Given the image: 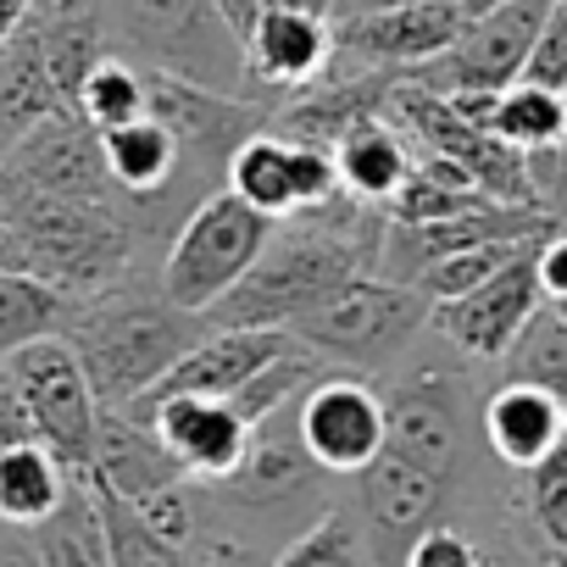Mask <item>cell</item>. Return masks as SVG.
<instances>
[{"mask_svg": "<svg viewBox=\"0 0 567 567\" xmlns=\"http://www.w3.org/2000/svg\"><path fill=\"white\" fill-rule=\"evenodd\" d=\"M401 567H489V561H484V550L456 523H434V528H423L412 539V550H406Z\"/></svg>", "mask_w": 567, "mask_h": 567, "instance_id": "cell-38", "label": "cell"}, {"mask_svg": "<svg viewBox=\"0 0 567 567\" xmlns=\"http://www.w3.org/2000/svg\"><path fill=\"white\" fill-rule=\"evenodd\" d=\"M539 245V239H534ZM534 245H523L501 272H489L478 290L456 296V301H440L429 312V329H440L456 351L467 357H506L512 340L528 329V318L545 307V290H539V272H534Z\"/></svg>", "mask_w": 567, "mask_h": 567, "instance_id": "cell-11", "label": "cell"}, {"mask_svg": "<svg viewBox=\"0 0 567 567\" xmlns=\"http://www.w3.org/2000/svg\"><path fill=\"white\" fill-rule=\"evenodd\" d=\"M79 112L106 134V128H117V123H134L140 112H145V79L134 73V68H123L117 56H106L90 79H84V90H79Z\"/></svg>", "mask_w": 567, "mask_h": 567, "instance_id": "cell-36", "label": "cell"}, {"mask_svg": "<svg viewBox=\"0 0 567 567\" xmlns=\"http://www.w3.org/2000/svg\"><path fill=\"white\" fill-rule=\"evenodd\" d=\"M484 440L489 451L506 462V467H534L539 456H550L561 440H567V417H561V401L539 384H517L506 379L489 406H484Z\"/></svg>", "mask_w": 567, "mask_h": 567, "instance_id": "cell-20", "label": "cell"}, {"mask_svg": "<svg viewBox=\"0 0 567 567\" xmlns=\"http://www.w3.org/2000/svg\"><path fill=\"white\" fill-rule=\"evenodd\" d=\"M550 7L556 0H501L484 18H467L462 40L440 56V68H445L440 90H506V84H517Z\"/></svg>", "mask_w": 567, "mask_h": 567, "instance_id": "cell-13", "label": "cell"}, {"mask_svg": "<svg viewBox=\"0 0 567 567\" xmlns=\"http://www.w3.org/2000/svg\"><path fill=\"white\" fill-rule=\"evenodd\" d=\"M434 301L417 290V284L401 278H379L362 272L346 290H334L329 301H318L290 340L307 346L323 362H346V368H390L423 329H429Z\"/></svg>", "mask_w": 567, "mask_h": 567, "instance_id": "cell-4", "label": "cell"}, {"mask_svg": "<svg viewBox=\"0 0 567 567\" xmlns=\"http://www.w3.org/2000/svg\"><path fill=\"white\" fill-rule=\"evenodd\" d=\"M284 346H290V334L284 329H212L200 334L140 401L128 406H145V401H162V395H234L256 368H267Z\"/></svg>", "mask_w": 567, "mask_h": 567, "instance_id": "cell-17", "label": "cell"}, {"mask_svg": "<svg viewBox=\"0 0 567 567\" xmlns=\"http://www.w3.org/2000/svg\"><path fill=\"white\" fill-rule=\"evenodd\" d=\"M68 484H73V473L56 462L51 445H40V440L0 445V523L40 528L62 506Z\"/></svg>", "mask_w": 567, "mask_h": 567, "instance_id": "cell-25", "label": "cell"}, {"mask_svg": "<svg viewBox=\"0 0 567 567\" xmlns=\"http://www.w3.org/2000/svg\"><path fill=\"white\" fill-rule=\"evenodd\" d=\"M128 29L167 62V73L195 79L200 62L217 56V40H228L234 29L206 7V0H128ZM200 84V79H195Z\"/></svg>", "mask_w": 567, "mask_h": 567, "instance_id": "cell-22", "label": "cell"}, {"mask_svg": "<svg viewBox=\"0 0 567 567\" xmlns=\"http://www.w3.org/2000/svg\"><path fill=\"white\" fill-rule=\"evenodd\" d=\"M561 417H567V401H561Z\"/></svg>", "mask_w": 567, "mask_h": 567, "instance_id": "cell-47", "label": "cell"}, {"mask_svg": "<svg viewBox=\"0 0 567 567\" xmlns=\"http://www.w3.org/2000/svg\"><path fill=\"white\" fill-rule=\"evenodd\" d=\"M534 272H539L545 301H561V296H567V228H550V234L534 245Z\"/></svg>", "mask_w": 567, "mask_h": 567, "instance_id": "cell-40", "label": "cell"}, {"mask_svg": "<svg viewBox=\"0 0 567 567\" xmlns=\"http://www.w3.org/2000/svg\"><path fill=\"white\" fill-rule=\"evenodd\" d=\"M0 217L29 245V272L45 278L68 301H90L123 284L134 256V228L117 200H73L45 189L0 184Z\"/></svg>", "mask_w": 567, "mask_h": 567, "instance_id": "cell-3", "label": "cell"}, {"mask_svg": "<svg viewBox=\"0 0 567 567\" xmlns=\"http://www.w3.org/2000/svg\"><path fill=\"white\" fill-rule=\"evenodd\" d=\"M62 340L73 346L90 390L101 406H128L140 401L200 334L189 329V312H178L162 290L140 296V290H106L90 301H73Z\"/></svg>", "mask_w": 567, "mask_h": 567, "instance_id": "cell-2", "label": "cell"}, {"mask_svg": "<svg viewBox=\"0 0 567 567\" xmlns=\"http://www.w3.org/2000/svg\"><path fill=\"white\" fill-rule=\"evenodd\" d=\"M101 145H106L112 184H117L123 195H162V189L173 184L178 162H184V156H178V140H173L151 112H140L134 123L106 128Z\"/></svg>", "mask_w": 567, "mask_h": 567, "instance_id": "cell-27", "label": "cell"}, {"mask_svg": "<svg viewBox=\"0 0 567 567\" xmlns=\"http://www.w3.org/2000/svg\"><path fill=\"white\" fill-rule=\"evenodd\" d=\"M323 373H329V368H323V357H312L307 346H296V340H290V346H284L267 368H256V373H250L228 401H234V412L256 429V423H267L272 412H284L290 401H301Z\"/></svg>", "mask_w": 567, "mask_h": 567, "instance_id": "cell-31", "label": "cell"}, {"mask_svg": "<svg viewBox=\"0 0 567 567\" xmlns=\"http://www.w3.org/2000/svg\"><path fill=\"white\" fill-rule=\"evenodd\" d=\"M68 312H73V301L62 290H51L45 278L0 272V362L34 340H45V334H62Z\"/></svg>", "mask_w": 567, "mask_h": 567, "instance_id": "cell-30", "label": "cell"}, {"mask_svg": "<svg viewBox=\"0 0 567 567\" xmlns=\"http://www.w3.org/2000/svg\"><path fill=\"white\" fill-rule=\"evenodd\" d=\"M0 184H7V173H0Z\"/></svg>", "mask_w": 567, "mask_h": 567, "instance_id": "cell-48", "label": "cell"}, {"mask_svg": "<svg viewBox=\"0 0 567 567\" xmlns=\"http://www.w3.org/2000/svg\"><path fill=\"white\" fill-rule=\"evenodd\" d=\"M134 412L156 423L162 445L173 451V462L195 484L228 478L250 445V423L234 412L228 395H162V401H145Z\"/></svg>", "mask_w": 567, "mask_h": 567, "instance_id": "cell-14", "label": "cell"}, {"mask_svg": "<svg viewBox=\"0 0 567 567\" xmlns=\"http://www.w3.org/2000/svg\"><path fill=\"white\" fill-rule=\"evenodd\" d=\"M34 29H40V45H45V62H51V79H56L62 101H68V106H79L84 79L106 62L101 18L84 7V0H40Z\"/></svg>", "mask_w": 567, "mask_h": 567, "instance_id": "cell-24", "label": "cell"}, {"mask_svg": "<svg viewBox=\"0 0 567 567\" xmlns=\"http://www.w3.org/2000/svg\"><path fill=\"white\" fill-rule=\"evenodd\" d=\"M323 478L329 473L301 445V429L284 423V412H272L267 423L250 429V445H245L239 467L217 484H200V489H206V501H217L228 512H245V517H267V512L290 517L323 489Z\"/></svg>", "mask_w": 567, "mask_h": 567, "instance_id": "cell-8", "label": "cell"}, {"mask_svg": "<svg viewBox=\"0 0 567 567\" xmlns=\"http://www.w3.org/2000/svg\"><path fill=\"white\" fill-rule=\"evenodd\" d=\"M40 561L45 567H112V545H106V523H101V495L90 478H73L62 506L34 528Z\"/></svg>", "mask_w": 567, "mask_h": 567, "instance_id": "cell-26", "label": "cell"}, {"mask_svg": "<svg viewBox=\"0 0 567 567\" xmlns=\"http://www.w3.org/2000/svg\"><path fill=\"white\" fill-rule=\"evenodd\" d=\"M145 112L178 140V156H195V151H234L245 140L239 128H245L250 106H234L195 79L156 73V79H145Z\"/></svg>", "mask_w": 567, "mask_h": 567, "instance_id": "cell-19", "label": "cell"}, {"mask_svg": "<svg viewBox=\"0 0 567 567\" xmlns=\"http://www.w3.org/2000/svg\"><path fill=\"white\" fill-rule=\"evenodd\" d=\"M178 478H184V467L173 462V451L162 445L151 417H140L134 406H101L95 462H90L95 489H106L117 501H145V495H156Z\"/></svg>", "mask_w": 567, "mask_h": 567, "instance_id": "cell-18", "label": "cell"}, {"mask_svg": "<svg viewBox=\"0 0 567 567\" xmlns=\"http://www.w3.org/2000/svg\"><path fill=\"white\" fill-rule=\"evenodd\" d=\"M528 173H534V189H539V206L550 217H567V134L556 151L545 156H528Z\"/></svg>", "mask_w": 567, "mask_h": 567, "instance_id": "cell-39", "label": "cell"}, {"mask_svg": "<svg viewBox=\"0 0 567 567\" xmlns=\"http://www.w3.org/2000/svg\"><path fill=\"white\" fill-rule=\"evenodd\" d=\"M272 556L250 539H206V556L195 567H267Z\"/></svg>", "mask_w": 567, "mask_h": 567, "instance_id": "cell-41", "label": "cell"}, {"mask_svg": "<svg viewBox=\"0 0 567 567\" xmlns=\"http://www.w3.org/2000/svg\"><path fill=\"white\" fill-rule=\"evenodd\" d=\"M467 18L451 0H390L334 29V56H351L357 73L373 68H423L462 40Z\"/></svg>", "mask_w": 567, "mask_h": 567, "instance_id": "cell-12", "label": "cell"}, {"mask_svg": "<svg viewBox=\"0 0 567 567\" xmlns=\"http://www.w3.org/2000/svg\"><path fill=\"white\" fill-rule=\"evenodd\" d=\"M272 217L245 206L228 184L217 195H206L184 228L173 234L167 256H162V296L189 312V318H206L234 284L250 272V261L261 256V245L272 239Z\"/></svg>", "mask_w": 567, "mask_h": 567, "instance_id": "cell-5", "label": "cell"}, {"mask_svg": "<svg viewBox=\"0 0 567 567\" xmlns=\"http://www.w3.org/2000/svg\"><path fill=\"white\" fill-rule=\"evenodd\" d=\"M550 312H556V318L567 323V296H561V301H550Z\"/></svg>", "mask_w": 567, "mask_h": 567, "instance_id": "cell-46", "label": "cell"}, {"mask_svg": "<svg viewBox=\"0 0 567 567\" xmlns=\"http://www.w3.org/2000/svg\"><path fill=\"white\" fill-rule=\"evenodd\" d=\"M329 151H334V167H340V189L362 206H390L401 195V184L412 178V162H417L406 151V140L379 112L351 123Z\"/></svg>", "mask_w": 567, "mask_h": 567, "instance_id": "cell-23", "label": "cell"}, {"mask_svg": "<svg viewBox=\"0 0 567 567\" xmlns=\"http://www.w3.org/2000/svg\"><path fill=\"white\" fill-rule=\"evenodd\" d=\"M239 45H245V62L267 84L301 90L334 62V23H329V12H312V7L261 0Z\"/></svg>", "mask_w": 567, "mask_h": 567, "instance_id": "cell-16", "label": "cell"}, {"mask_svg": "<svg viewBox=\"0 0 567 567\" xmlns=\"http://www.w3.org/2000/svg\"><path fill=\"white\" fill-rule=\"evenodd\" d=\"M523 245H534V239H495V245H467V250H451V256H440V261H429L412 284L440 307V301H456V296H467V290H478V284L489 278V272H501Z\"/></svg>", "mask_w": 567, "mask_h": 567, "instance_id": "cell-35", "label": "cell"}, {"mask_svg": "<svg viewBox=\"0 0 567 567\" xmlns=\"http://www.w3.org/2000/svg\"><path fill=\"white\" fill-rule=\"evenodd\" d=\"M489 134L506 140L523 156H545L567 134V95L517 79V84L495 90V101H489Z\"/></svg>", "mask_w": 567, "mask_h": 567, "instance_id": "cell-28", "label": "cell"}, {"mask_svg": "<svg viewBox=\"0 0 567 567\" xmlns=\"http://www.w3.org/2000/svg\"><path fill=\"white\" fill-rule=\"evenodd\" d=\"M267 567H368V539L351 506H329L312 517Z\"/></svg>", "mask_w": 567, "mask_h": 567, "instance_id": "cell-33", "label": "cell"}, {"mask_svg": "<svg viewBox=\"0 0 567 567\" xmlns=\"http://www.w3.org/2000/svg\"><path fill=\"white\" fill-rule=\"evenodd\" d=\"M0 567H45L40 561V545H34V528L0 523Z\"/></svg>", "mask_w": 567, "mask_h": 567, "instance_id": "cell-42", "label": "cell"}, {"mask_svg": "<svg viewBox=\"0 0 567 567\" xmlns=\"http://www.w3.org/2000/svg\"><path fill=\"white\" fill-rule=\"evenodd\" d=\"M379 267V239L357 234V217H340L334 200L301 217H284L250 272L206 312L212 329H284L290 334L318 301L346 290L351 278Z\"/></svg>", "mask_w": 567, "mask_h": 567, "instance_id": "cell-1", "label": "cell"}, {"mask_svg": "<svg viewBox=\"0 0 567 567\" xmlns=\"http://www.w3.org/2000/svg\"><path fill=\"white\" fill-rule=\"evenodd\" d=\"M523 534L545 567H567V440L523 467Z\"/></svg>", "mask_w": 567, "mask_h": 567, "instance_id": "cell-29", "label": "cell"}, {"mask_svg": "<svg viewBox=\"0 0 567 567\" xmlns=\"http://www.w3.org/2000/svg\"><path fill=\"white\" fill-rule=\"evenodd\" d=\"M12 384L23 390V406L34 417V440L56 451V462L73 478H90L95 462V429H101V401L62 334H45L23 351L7 357Z\"/></svg>", "mask_w": 567, "mask_h": 567, "instance_id": "cell-6", "label": "cell"}, {"mask_svg": "<svg viewBox=\"0 0 567 567\" xmlns=\"http://www.w3.org/2000/svg\"><path fill=\"white\" fill-rule=\"evenodd\" d=\"M0 272H29V245L7 217H0Z\"/></svg>", "mask_w": 567, "mask_h": 567, "instance_id": "cell-43", "label": "cell"}, {"mask_svg": "<svg viewBox=\"0 0 567 567\" xmlns=\"http://www.w3.org/2000/svg\"><path fill=\"white\" fill-rule=\"evenodd\" d=\"M451 7H456L462 18H484L489 7H501V0H451Z\"/></svg>", "mask_w": 567, "mask_h": 567, "instance_id": "cell-45", "label": "cell"}, {"mask_svg": "<svg viewBox=\"0 0 567 567\" xmlns=\"http://www.w3.org/2000/svg\"><path fill=\"white\" fill-rule=\"evenodd\" d=\"M523 84H539V90H556L567 95V0H556L528 62H523Z\"/></svg>", "mask_w": 567, "mask_h": 567, "instance_id": "cell-37", "label": "cell"}, {"mask_svg": "<svg viewBox=\"0 0 567 567\" xmlns=\"http://www.w3.org/2000/svg\"><path fill=\"white\" fill-rule=\"evenodd\" d=\"M228 189L267 212L272 223L284 217H301V212H318L329 200H340V167H334V151L318 145V140H301V134H245L234 151H228V167H223Z\"/></svg>", "mask_w": 567, "mask_h": 567, "instance_id": "cell-7", "label": "cell"}, {"mask_svg": "<svg viewBox=\"0 0 567 567\" xmlns=\"http://www.w3.org/2000/svg\"><path fill=\"white\" fill-rule=\"evenodd\" d=\"M0 173L18 189H45V195H73V200H112V167H106V145L101 128L79 112L62 106L45 123H34L7 156Z\"/></svg>", "mask_w": 567, "mask_h": 567, "instance_id": "cell-9", "label": "cell"}, {"mask_svg": "<svg viewBox=\"0 0 567 567\" xmlns=\"http://www.w3.org/2000/svg\"><path fill=\"white\" fill-rule=\"evenodd\" d=\"M62 90L51 79V62H45V45H40V29L34 18L0 40V156H7L34 123H45L51 112H62Z\"/></svg>", "mask_w": 567, "mask_h": 567, "instance_id": "cell-21", "label": "cell"}, {"mask_svg": "<svg viewBox=\"0 0 567 567\" xmlns=\"http://www.w3.org/2000/svg\"><path fill=\"white\" fill-rule=\"evenodd\" d=\"M101 495V523H106V545H112V567H195L206 550H184L173 539H162L134 501H117L106 489Z\"/></svg>", "mask_w": 567, "mask_h": 567, "instance_id": "cell-32", "label": "cell"}, {"mask_svg": "<svg viewBox=\"0 0 567 567\" xmlns=\"http://www.w3.org/2000/svg\"><path fill=\"white\" fill-rule=\"evenodd\" d=\"M384 445L456 478L462 467V395L440 373H417L384 395Z\"/></svg>", "mask_w": 567, "mask_h": 567, "instance_id": "cell-15", "label": "cell"}, {"mask_svg": "<svg viewBox=\"0 0 567 567\" xmlns=\"http://www.w3.org/2000/svg\"><path fill=\"white\" fill-rule=\"evenodd\" d=\"M296 429L329 478H357L384 451V395H373L357 373H323L296 401Z\"/></svg>", "mask_w": 567, "mask_h": 567, "instance_id": "cell-10", "label": "cell"}, {"mask_svg": "<svg viewBox=\"0 0 567 567\" xmlns=\"http://www.w3.org/2000/svg\"><path fill=\"white\" fill-rule=\"evenodd\" d=\"M506 368L517 384H539L550 390L556 401H567V323L550 312V301L528 318V329L512 340L506 351Z\"/></svg>", "mask_w": 567, "mask_h": 567, "instance_id": "cell-34", "label": "cell"}, {"mask_svg": "<svg viewBox=\"0 0 567 567\" xmlns=\"http://www.w3.org/2000/svg\"><path fill=\"white\" fill-rule=\"evenodd\" d=\"M40 12V0H0V40H7V34H18L29 18Z\"/></svg>", "mask_w": 567, "mask_h": 567, "instance_id": "cell-44", "label": "cell"}]
</instances>
